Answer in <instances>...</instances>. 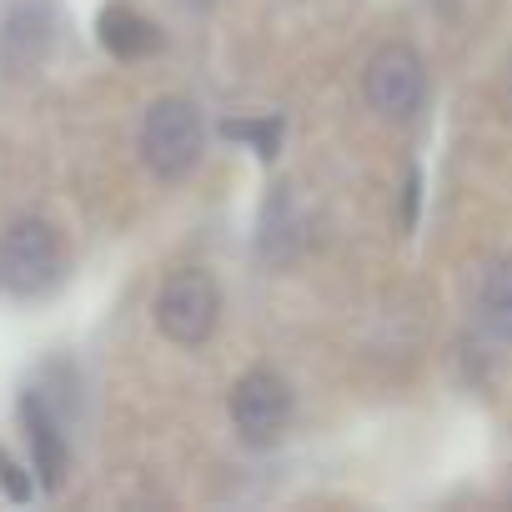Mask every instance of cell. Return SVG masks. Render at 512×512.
<instances>
[{
	"mask_svg": "<svg viewBox=\"0 0 512 512\" xmlns=\"http://www.w3.org/2000/svg\"><path fill=\"white\" fill-rule=\"evenodd\" d=\"M201 111L181 96H161L141 121V161L156 176H186L201 161Z\"/></svg>",
	"mask_w": 512,
	"mask_h": 512,
	"instance_id": "6da1fadb",
	"label": "cell"
},
{
	"mask_svg": "<svg viewBox=\"0 0 512 512\" xmlns=\"http://www.w3.org/2000/svg\"><path fill=\"white\" fill-rule=\"evenodd\" d=\"M61 272V241L46 221L26 216L0 236V287L16 297H36Z\"/></svg>",
	"mask_w": 512,
	"mask_h": 512,
	"instance_id": "7a4b0ae2",
	"label": "cell"
},
{
	"mask_svg": "<svg viewBox=\"0 0 512 512\" xmlns=\"http://www.w3.org/2000/svg\"><path fill=\"white\" fill-rule=\"evenodd\" d=\"M216 312H221V292L201 267H186L176 277H166L161 297H156V322L171 342L196 347L216 332Z\"/></svg>",
	"mask_w": 512,
	"mask_h": 512,
	"instance_id": "3957f363",
	"label": "cell"
},
{
	"mask_svg": "<svg viewBox=\"0 0 512 512\" xmlns=\"http://www.w3.org/2000/svg\"><path fill=\"white\" fill-rule=\"evenodd\" d=\"M231 422H236V432H241L251 447L277 442L282 427L292 422V387H287L277 372H267V367L246 372V377L231 387Z\"/></svg>",
	"mask_w": 512,
	"mask_h": 512,
	"instance_id": "277c9868",
	"label": "cell"
},
{
	"mask_svg": "<svg viewBox=\"0 0 512 512\" xmlns=\"http://www.w3.org/2000/svg\"><path fill=\"white\" fill-rule=\"evenodd\" d=\"M362 91L372 101V111L402 121L422 106V91H427V71H422V56L402 41L382 46L372 61H367V76H362Z\"/></svg>",
	"mask_w": 512,
	"mask_h": 512,
	"instance_id": "5b68a950",
	"label": "cell"
},
{
	"mask_svg": "<svg viewBox=\"0 0 512 512\" xmlns=\"http://www.w3.org/2000/svg\"><path fill=\"white\" fill-rule=\"evenodd\" d=\"M21 417H26V432H31V447H36V472H41L46 492H56L66 482V437H61V422L51 417V407L41 397H26L21 402Z\"/></svg>",
	"mask_w": 512,
	"mask_h": 512,
	"instance_id": "8992f818",
	"label": "cell"
},
{
	"mask_svg": "<svg viewBox=\"0 0 512 512\" xmlns=\"http://www.w3.org/2000/svg\"><path fill=\"white\" fill-rule=\"evenodd\" d=\"M96 31H101V46L111 56H121V61H136V56H146V51L161 46L156 26L136 6H126V0H111V6L101 11V21H96Z\"/></svg>",
	"mask_w": 512,
	"mask_h": 512,
	"instance_id": "52a82bcc",
	"label": "cell"
},
{
	"mask_svg": "<svg viewBox=\"0 0 512 512\" xmlns=\"http://www.w3.org/2000/svg\"><path fill=\"white\" fill-rule=\"evenodd\" d=\"M46 41H51V16H46L41 6H21V11L6 21V41H0V56H6L11 71H26V66L41 61Z\"/></svg>",
	"mask_w": 512,
	"mask_h": 512,
	"instance_id": "ba28073f",
	"label": "cell"
},
{
	"mask_svg": "<svg viewBox=\"0 0 512 512\" xmlns=\"http://www.w3.org/2000/svg\"><path fill=\"white\" fill-rule=\"evenodd\" d=\"M482 322L497 337H512V262L492 267V277L482 282Z\"/></svg>",
	"mask_w": 512,
	"mask_h": 512,
	"instance_id": "9c48e42d",
	"label": "cell"
},
{
	"mask_svg": "<svg viewBox=\"0 0 512 512\" xmlns=\"http://www.w3.org/2000/svg\"><path fill=\"white\" fill-rule=\"evenodd\" d=\"M221 131H226L231 141H251L262 161H272V156H277V136H282V126H277V121H226Z\"/></svg>",
	"mask_w": 512,
	"mask_h": 512,
	"instance_id": "30bf717a",
	"label": "cell"
},
{
	"mask_svg": "<svg viewBox=\"0 0 512 512\" xmlns=\"http://www.w3.org/2000/svg\"><path fill=\"white\" fill-rule=\"evenodd\" d=\"M0 487H6L16 502H26V497H31V482H26V472L11 462V452H6V447H0Z\"/></svg>",
	"mask_w": 512,
	"mask_h": 512,
	"instance_id": "8fae6325",
	"label": "cell"
},
{
	"mask_svg": "<svg viewBox=\"0 0 512 512\" xmlns=\"http://www.w3.org/2000/svg\"><path fill=\"white\" fill-rule=\"evenodd\" d=\"M176 6H186V11H206V6H216V0H176Z\"/></svg>",
	"mask_w": 512,
	"mask_h": 512,
	"instance_id": "7c38bea8",
	"label": "cell"
}]
</instances>
